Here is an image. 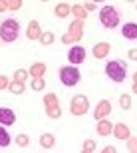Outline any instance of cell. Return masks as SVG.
<instances>
[{"mask_svg":"<svg viewBox=\"0 0 137 153\" xmlns=\"http://www.w3.org/2000/svg\"><path fill=\"white\" fill-rule=\"evenodd\" d=\"M42 34L40 30V24H38V20H32V22L28 24V30H26V36H28V40H38Z\"/></svg>","mask_w":137,"mask_h":153,"instance_id":"obj_13","label":"cell"},{"mask_svg":"<svg viewBox=\"0 0 137 153\" xmlns=\"http://www.w3.org/2000/svg\"><path fill=\"white\" fill-rule=\"evenodd\" d=\"M8 85H10V79L6 78V76H2V74H0V90H6Z\"/></svg>","mask_w":137,"mask_h":153,"instance_id":"obj_30","label":"cell"},{"mask_svg":"<svg viewBox=\"0 0 137 153\" xmlns=\"http://www.w3.org/2000/svg\"><path fill=\"white\" fill-rule=\"evenodd\" d=\"M16 143H18L22 149L28 147V145H30V137L26 135V133H20V135H16Z\"/></svg>","mask_w":137,"mask_h":153,"instance_id":"obj_25","label":"cell"},{"mask_svg":"<svg viewBox=\"0 0 137 153\" xmlns=\"http://www.w3.org/2000/svg\"><path fill=\"white\" fill-rule=\"evenodd\" d=\"M54 108H58V97L56 94H48L46 96V109H54Z\"/></svg>","mask_w":137,"mask_h":153,"instance_id":"obj_24","label":"cell"},{"mask_svg":"<svg viewBox=\"0 0 137 153\" xmlns=\"http://www.w3.org/2000/svg\"><path fill=\"white\" fill-rule=\"evenodd\" d=\"M119 108L121 109H131V96H129V94H121L119 96Z\"/></svg>","mask_w":137,"mask_h":153,"instance_id":"obj_20","label":"cell"},{"mask_svg":"<svg viewBox=\"0 0 137 153\" xmlns=\"http://www.w3.org/2000/svg\"><path fill=\"white\" fill-rule=\"evenodd\" d=\"M8 90H10L12 94L20 96V94H24V91H26V85H24V82H18V79H14V82H10Z\"/></svg>","mask_w":137,"mask_h":153,"instance_id":"obj_19","label":"cell"},{"mask_svg":"<svg viewBox=\"0 0 137 153\" xmlns=\"http://www.w3.org/2000/svg\"><path fill=\"white\" fill-rule=\"evenodd\" d=\"M72 14H74L78 20H84L86 14H87V10L84 8V4H81V6H72Z\"/></svg>","mask_w":137,"mask_h":153,"instance_id":"obj_22","label":"cell"},{"mask_svg":"<svg viewBox=\"0 0 137 153\" xmlns=\"http://www.w3.org/2000/svg\"><path fill=\"white\" fill-rule=\"evenodd\" d=\"M84 8H86V10H93V8H96V2H86Z\"/></svg>","mask_w":137,"mask_h":153,"instance_id":"obj_33","label":"cell"},{"mask_svg":"<svg viewBox=\"0 0 137 153\" xmlns=\"http://www.w3.org/2000/svg\"><path fill=\"white\" fill-rule=\"evenodd\" d=\"M0 123L6 125V127H10V125L16 123V114H14V109L0 108Z\"/></svg>","mask_w":137,"mask_h":153,"instance_id":"obj_8","label":"cell"},{"mask_svg":"<svg viewBox=\"0 0 137 153\" xmlns=\"http://www.w3.org/2000/svg\"><path fill=\"white\" fill-rule=\"evenodd\" d=\"M109 50H111V48H109L107 42H99V44L93 46V56H96L97 60H101V58H107Z\"/></svg>","mask_w":137,"mask_h":153,"instance_id":"obj_12","label":"cell"},{"mask_svg":"<svg viewBox=\"0 0 137 153\" xmlns=\"http://www.w3.org/2000/svg\"><path fill=\"white\" fill-rule=\"evenodd\" d=\"M40 2H48V0H40Z\"/></svg>","mask_w":137,"mask_h":153,"instance_id":"obj_38","label":"cell"},{"mask_svg":"<svg viewBox=\"0 0 137 153\" xmlns=\"http://www.w3.org/2000/svg\"><path fill=\"white\" fill-rule=\"evenodd\" d=\"M6 4H8L10 10H18V8L22 6V0H6Z\"/></svg>","mask_w":137,"mask_h":153,"instance_id":"obj_28","label":"cell"},{"mask_svg":"<svg viewBox=\"0 0 137 153\" xmlns=\"http://www.w3.org/2000/svg\"><path fill=\"white\" fill-rule=\"evenodd\" d=\"M44 72H46V64H42V62H36L34 66L30 68V76H32V78H42Z\"/></svg>","mask_w":137,"mask_h":153,"instance_id":"obj_18","label":"cell"},{"mask_svg":"<svg viewBox=\"0 0 137 153\" xmlns=\"http://www.w3.org/2000/svg\"><path fill=\"white\" fill-rule=\"evenodd\" d=\"M6 8H8L6 0H0V14H2V12H6Z\"/></svg>","mask_w":137,"mask_h":153,"instance_id":"obj_32","label":"cell"},{"mask_svg":"<svg viewBox=\"0 0 137 153\" xmlns=\"http://www.w3.org/2000/svg\"><path fill=\"white\" fill-rule=\"evenodd\" d=\"M40 145H42V149H54L56 147V135L54 133H42Z\"/></svg>","mask_w":137,"mask_h":153,"instance_id":"obj_14","label":"cell"},{"mask_svg":"<svg viewBox=\"0 0 137 153\" xmlns=\"http://www.w3.org/2000/svg\"><path fill=\"white\" fill-rule=\"evenodd\" d=\"M117 139H129V127L125 123H117L113 125V131H111Z\"/></svg>","mask_w":137,"mask_h":153,"instance_id":"obj_15","label":"cell"},{"mask_svg":"<svg viewBox=\"0 0 137 153\" xmlns=\"http://www.w3.org/2000/svg\"><path fill=\"white\" fill-rule=\"evenodd\" d=\"M91 2H96V4H97V2H103V0H91Z\"/></svg>","mask_w":137,"mask_h":153,"instance_id":"obj_36","label":"cell"},{"mask_svg":"<svg viewBox=\"0 0 137 153\" xmlns=\"http://www.w3.org/2000/svg\"><path fill=\"white\" fill-rule=\"evenodd\" d=\"M48 117H54V119H58V117H62V111H60V108L48 109Z\"/></svg>","mask_w":137,"mask_h":153,"instance_id":"obj_29","label":"cell"},{"mask_svg":"<svg viewBox=\"0 0 137 153\" xmlns=\"http://www.w3.org/2000/svg\"><path fill=\"white\" fill-rule=\"evenodd\" d=\"M54 14H56L58 18H66L72 14V6L68 4V2H60V4H56V8H54Z\"/></svg>","mask_w":137,"mask_h":153,"instance_id":"obj_16","label":"cell"},{"mask_svg":"<svg viewBox=\"0 0 137 153\" xmlns=\"http://www.w3.org/2000/svg\"><path fill=\"white\" fill-rule=\"evenodd\" d=\"M28 76H30L28 70H16V72H14V79H18V82H24Z\"/></svg>","mask_w":137,"mask_h":153,"instance_id":"obj_26","label":"cell"},{"mask_svg":"<svg viewBox=\"0 0 137 153\" xmlns=\"http://www.w3.org/2000/svg\"><path fill=\"white\" fill-rule=\"evenodd\" d=\"M125 2H135V0H125Z\"/></svg>","mask_w":137,"mask_h":153,"instance_id":"obj_37","label":"cell"},{"mask_svg":"<svg viewBox=\"0 0 137 153\" xmlns=\"http://www.w3.org/2000/svg\"><path fill=\"white\" fill-rule=\"evenodd\" d=\"M38 40H40V44H44V46L54 44V32H42Z\"/></svg>","mask_w":137,"mask_h":153,"instance_id":"obj_23","label":"cell"},{"mask_svg":"<svg viewBox=\"0 0 137 153\" xmlns=\"http://www.w3.org/2000/svg\"><path fill=\"white\" fill-rule=\"evenodd\" d=\"M30 88L34 91H42L46 88V79L44 78H32V84H30Z\"/></svg>","mask_w":137,"mask_h":153,"instance_id":"obj_21","label":"cell"},{"mask_svg":"<svg viewBox=\"0 0 137 153\" xmlns=\"http://www.w3.org/2000/svg\"><path fill=\"white\" fill-rule=\"evenodd\" d=\"M58 78H60L62 85L74 88V85L80 84L81 74H80V70H78V66H62V68L58 70Z\"/></svg>","mask_w":137,"mask_h":153,"instance_id":"obj_4","label":"cell"},{"mask_svg":"<svg viewBox=\"0 0 137 153\" xmlns=\"http://www.w3.org/2000/svg\"><path fill=\"white\" fill-rule=\"evenodd\" d=\"M105 76L115 84L125 82L127 78V62L125 60H109L105 64Z\"/></svg>","mask_w":137,"mask_h":153,"instance_id":"obj_2","label":"cell"},{"mask_svg":"<svg viewBox=\"0 0 137 153\" xmlns=\"http://www.w3.org/2000/svg\"><path fill=\"white\" fill-rule=\"evenodd\" d=\"M135 8H137V4H135Z\"/></svg>","mask_w":137,"mask_h":153,"instance_id":"obj_39","label":"cell"},{"mask_svg":"<svg viewBox=\"0 0 137 153\" xmlns=\"http://www.w3.org/2000/svg\"><path fill=\"white\" fill-rule=\"evenodd\" d=\"M109 114H111V103H109L107 100H101V102L97 103L96 111H93V117L96 119H103V117H107Z\"/></svg>","mask_w":137,"mask_h":153,"instance_id":"obj_9","label":"cell"},{"mask_svg":"<svg viewBox=\"0 0 137 153\" xmlns=\"http://www.w3.org/2000/svg\"><path fill=\"white\" fill-rule=\"evenodd\" d=\"M86 48L80 44H74L72 48L68 50V62L72 64V66H80V64L86 62Z\"/></svg>","mask_w":137,"mask_h":153,"instance_id":"obj_6","label":"cell"},{"mask_svg":"<svg viewBox=\"0 0 137 153\" xmlns=\"http://www.w3.org/2000/svg\"><path fill=\"white\" fill-rule=\"evenodd\" d=\"M127 58L133 60V62H137V48H131V50L127 52Z\"/></svg>","mask_w":137,"mask_h":153,"instance_id":"obj_31","label":"cell"},{"mask_svg":"<svg viewBox=\"0 0 137 153\" xmlns=\"http://www.w3.org/2000/svg\"><path fill=\"white\" fill-rule=\"evenodd\" d=\"M20 36V22L12 16L0 18V44H12Z\"/></svg>","mask_w":137,"mask_h":153,"instance_id":"obj_1","label":"cell"},{"mask_svg":"<svg viewBox=\"0 0 137 153\" xmlns=\"http://www.w3.org/2000/svg\"><path fill=\"white\" fill-rule=\"evenodd\" d=\"M113 151H115L113 147H105V149H103V153H113Z\"/></svg>","mask_w":137,"mask_h":153,"instance_id":"obj_34","label":"cell"},{"mask_svg":"<svg viewBox=\"0 0 137 153\" xmlns=\"http://www.w3.org/2000/svg\"><path fill=\"white\" fill-rule=\"evenodd\" d=\"M133 94H137V74H135V85H133Z\"/></svg>","mask_w":137,"mask_h":153,"instance_id":"obj_35","label":"cell"},{"mask_svg":"<svg viewBox=\"0 0 137 153\" xmlns=\"http://www.w3.org/2000/svg\"><path fill=\"white\" fill-rule=\"evenodd\" d=\"M121 36L125 40H137V24L135 22H127L121 26Z\"/></svg>","mask_w":137,"mask_h":153,"instance_id":"obj_10","label":"cell"},{"mask_svg":"<svg viewBox=\"0 0 137 153\" xmlns=\"http://www.w3.org/2000/svg\"><path fill=\"white\" fill-rule=\"evenodd\" d=\"M99 22H101L103 28H107V30L117 28V24L121 22V12L111 4L101 6V10H99Z\"/></svg>","mask_w":137,"mask_h":153,"instance_id":"obj_3","label":"cell"},{"mask_svg":"<svg viewBox=\"0 0 137 153\" xmlns=\"http://www.w3.org/2000/svg\"><path fill=\"white\" fill-rule=\"evenodd\" d=\"M96 131H97V135L107 137V135H111V131H113V125L109 123L105 117H103V119H97V127H96Z\"/></svg>","mask_w":137,"mask_h":153,"instance_id":"obj_11","label":"cell"},{"mask_svg":"<svg viewBox=\"0 0 137 153\" xmlns=\"http://www.w3.org/2000/svg\"><path fill=\"white\" fill-rule=\"evenodd\" d=\"M81 30H84V24H81V20H76V22H72V24H70V28H68L70 34L64 36V42L68 44V42L80 40V38H81Z\"/></svg>","mask_w":137,"mask_h":153,"instance_id":"obj_7","label":"cell"},{"mask_svg":"<svg viewBox=\"0 0 137 153\" xmlns=\"http://www.w3.org/2000/svg\"><path fill=\"white\" fill-rule=\"evenodd\" d=\"M87 109H90V100L84 94H78L72 97V102H70V114L72 115H84Z\"/></svg>","mask_w":137,"mask_h":153,"instance_id":"obj_5","label":"cell"},{"mask_svg":"<svg viewBox=\"0 0 137 153\" xmlns=\"http://www.w3.org/2000/svg\"><path fill=\"white\" fill-rule=\"evenodd\" d=\"M10 141H12L10 133H8V131H6V127H4V125L0 123V149L8 147V145H10Z\"/></svg>","mask_w":137,"mask_h":153,"instance_id":"obj_17","label":"cell"},{"mask_svg":"<svg viewBox=\"0 0 137 153\" xmlns=\"http://www.w3.org/2000/svg\"><path fill=\"white\" fill-rule=\"evenodd\" d=\"M84 151L86 153L96 151V141H93V139H86V141H84Z\"/></svg>","mask_w":137,"mask_h":153,"instance_id":"obj_27","label":"cell"}]
</instances>
